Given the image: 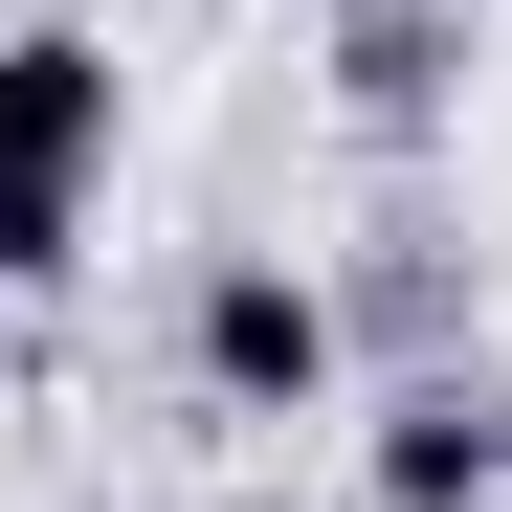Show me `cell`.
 Instances as JSON below:
<instances>
[{
	"instance_id": "obj_6",
	"label": "cell",
	"mask_w": 512,
	"mask_h": 512,
	"mask_svg": "<svg viewBox=\"0 0 512 512\" xmlns=\"http://www.w3.org/2000/svg\"><path fill=\"white\" fill-rule=\"evenodd\" d=\"M201 512H312V490H201Z\"/></svg>"
},
{
	"instance_id": "obj_3",
	"label": "cell",
	"mask_w": 512,
	"mask_h": 512,
	"mask_svg": "<svg viewBox=\"0 0 512 512\" xmlns=\"http://www.w3.org/2000/svg\"><path fill=\"white\" fill-rule=\"evenodd\" d=\"M357 512H512V379H490V357L379 379V423H357Z\"/></svg>"
},
{
	"instance_id": "obj_2",
	"label": "cell",
	"mask_w": 512,
	"mask_h": 512,
	"mask_svg": "<svg viewBox=\"0 0 512 512\" xmlns=\"http://www.w3.org/2000/svg\"><path fill=\"white\" fill-rule=\"evenodd\" d=\"M179 379H201V423H334V379H357L334 268H290V245H223V268L179 290Z\"/></svg>"
},
{
	"instance_id": "obj_1",
	"label": "cell",
	"mask_w": 512,
	"mask_h": 512,
	"mask_svg": "<svg viewBox=\"0 0 512 512\" xmlns=\"http://www.w3.org/2000/svg\"><path fill=\"white\" fill-rule=\"evenodd\" d=\"M112 134H134L112 23H0V290H67V268H90Z\"/></svg>"
},
{
	"instance_id": "obj_5",
	"label": "cell",
	"mask_w": 512,
	"mask_h": 512,
	"mask_svg": "<svg viewBox=\"0 0 512 512\" xmlns=\"http://www.w3.org/2000/svg\"><path fill=\"white\" fill-rule=\"evenodd\" d=\"M446 312H468V223H423V201H401V223L357 245V268H334V334H379L401 379H423V357H468Z\"/></svg>"
},
{
	"instance_id": "obj_4",
	"label": "cell",
	"mask_w": 512,
	"mask_h": 512,
	"mask_svg": "<svg viewBox=\"0 0 512 512\" xmlns=\"http://www.w3.org/2000/svg\"><path fill=\"white\" fill-rule=\"evenodd\" d=\"M312 90H334V134L423 156L468 112V0H334V67H312Z\"/></svg>"
}]
</instances>
